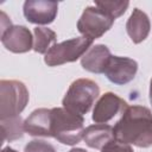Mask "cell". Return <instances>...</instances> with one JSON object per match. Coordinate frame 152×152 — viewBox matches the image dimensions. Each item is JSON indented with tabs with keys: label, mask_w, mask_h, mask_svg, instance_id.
Masks as SVG:
<instances>
[{
	"label": "cell",
	"mask_w": 152,
	"mask_h": 152,
	"mask_svg": "<svg viewBox=\"0 0 152 152\" xmlns=\"http://www.w3.org/2000/svg\"><path fill=\"white\" fill-rule=\"evenodd\" d=\"M69 152H88V151L84 148H81V147H75V148H71Z\"/></svg>",
	"instance_id": "20"
},
{
	"label": "cell",
	"mask_w": 152,
	"mask_h": 152,
	"mask_svg": "<svg viewBox=\"0 0 152 152\" xmlns=\"http://www.w3.org/2000/svg\"><path fill=\"white\" fill-rule=\"evenodd\" d=\"M2 45L13 53H25L33 49L31 31L23 25H12L0 33Z\"/></svg>",
	"instance_id": "10"
},
{
	"label": "cell",
	"mask_w": 152,
	"mask_h": 152,
	"mask_svg": "<svg viewBox=\"0 0 152 152\" xmlns=\"http://www.w3.org/2000/svg\"><path fill=\"white\" fill-rule=\"evenodd\" d=\"M95 6L108 13L112 18L116 19L126 12L127 7L129 6V1H96Z\"/></svg>",
	"instance_id": "17"
},
{
	"label": "cell",
	"mask_w": 152,
	"mask_h": 152,
	"mask_svg": "<svg viewBox=\"0 0 152 152\" xmlns=\"http://www.w3.org/2000/svg\"><path fill=\"white\" fill-rule=\"evenodd\" d=\"M137 71H138L137 61L128 57H120L112 55L103 74L112 83L118 86H124L129 83L135 77Z\"/></svg>",
	"instance_id": "8"
},
{
	"label": "cell",
	"mask_w": 152,
	"mask_h": 152,
	"mask_svg": "<svg viewBox=\"0 0 152 152\" xmlns=\"http://www.w3.org/2000/svg\"><path fill=\"white\" fill-rule=\"evenodd\" d=\"M58 2L48 0H26L23 12L28 23L37 25L51 24L57 15Z\"/></svg>",
	"instance_id": "9"
},
{
	"label": "cell",
	"mask_w": 152,
	"mask_h": 152,
	"mask_svg": "<svg viewBox=\"0 0 152 152\" xmlns=\"http://www.w3.org/2000/svg\"><path fill=\"white\" fill-rule=\"evenodd\" d=\"M126 31L134 44L144 42L151 31L148 15L139 8H134L126 23Z\"/></svg>",
	"instance_id": "14"
},
{
	"label": "cell",
	"mask_w": 152,
	"mask_h": 152,
	"mask_svg": "<svg viewBox=\"0 0 152 152\" xmlns=\"http://www.w3.org/2000/svg\"><path fill=\"white\" fill-rule=\"evenodd\" d=\"M0 122H1L2 142L17 140L24 135V132H25L24 121H23V118L20 115L0 120Z\"/></svg>",
	"instance_id": "16"
},
{
	"label": "cell",
	"mask_w": 152,
	"mask_h": 152,
	"mask_svg": "<svg viewBox=\"0 0 152 152\" xmlns=\"http://www.w3.org/2000/svg\"><path fill=\"white\" fill-rule=\"evenodd\" d=\"M83 140L90 148L102 150L106 145L115 140L114 129L107 124H95L90 125L84 129Z\"/></svg>",
	"instance_id": "13"
},
{
	"label": "cell",
	"mask_w": 152,
	"mask_h": 152,
	"mask_svg": "<svg viewBox=\"0 0 152 152\" xmlns=\"http://www.w3.org/2000/svg\"><path fill=\"white\" fill-rule=\"evenodd\" d=\"M1 152H18V151H15V150H13V148H11L10 146H7V147H4Z\"/></svg>",
	"instance_id": "22"
},
{
	"label": "cell",
	"mask_w": 152,
	"mask_h": 152,
	"mask_svg": "<svg viewBox=\"0 0 152 152\" xmlns=\"http://www.w3.org/2000/svg\"><path fill=\"white\" fill-rule=\"evenodd\" d=\"M148 97H150V102L152 104V78H151V82H150V91H148Z\"/></svg>",
	"instance_id": "21"
},
{
	"label": "cell",
	"mask_w": 152,
	"mask_h": 152,
	"mask_svg": "<svg viewBox=\"0 0 152 152\" xmlns=\"http://www.w3.org/2000/svg\"><path fill=\"white\" fill-rule=\"evenodd\" d=\"M101 152H134L133 148L131 147V145H127V144H122V142H119L116 140L109 142L108 145H106Z\"/></svg>",
	"instance_id": "19"
},
{
	"label": "cell",
	"mask_w": 152,
	"mask_h": 152,
	"mask_svg": "<svg viewBox=\"0 0 152 152\" xmlns=\"http://www.w3.org/2000/svg\"><path fill=\"white\" fill-rule=\"evenodd\" d=\"M26 86L15 80L0 81V120L20 115L28 102Z\"/></svg>",
	"instance_id": "4"
},
{
	"label": "cell",
	"mask_w": 152,
	"mask_h": 152,
	"mask_svg": "<svg viewBox=\"0 0 152 152\" xmlns=\"http://www.w3.org/2000/svg\"><path fill=\"white\" fill-rule=\"evenodd\" d=\"M84 118L64 107L51 108V137L69 146L78 144L83 139Z\"/></svg>",
	"instance_id": "2"
},
{
	"label": "cell",
	"mask_w": 152,
	"mask_h": 152,
	"mask_svg": "<svg viewBox=\"0 0 152 152\" xmlns=\"http://www.w3.org/2000/svg\"><path fill=\"white\" fill-rule=\"evenodd\" d=\"M127 102L116 94L108 91L101 95L93 109L91 119L95 124H107L114 116L127 109Z\"/></svg>",
	"instance_id": "7"
},
{
	"label": "cell",
	"mask_w": 152,
	"mask_h": 152,
	"mask_svg": "<svg viewBox=\"0 0 152 152\" xmlns=\"http://www.w3.org/2000/svg\"><path fill=\"white\" fill-rule=\"evenodd\" d=\"M114 20L97 6H88L77 21V30L82 37L94 40L102 37L113 26Z\"/></svg>",
	"instance_id": "6"
},
{
	"label": "cell",
	"mask_w": 152,
	"mask_h": 152,
	"mask_svg": "<svg viewBox=\"0 0 152 152\" xmlns=\"http://www.w3.org/2000/svg\"><path fill=\"white\" fill-rule=\"evenodd\" d=\"M115 140L146 148L152 146V113L144 106H128L113 127Z\"/></svg>",
	"instance_id": "1"
},
{
	"label": "cell",
	"mask_w": 152,
	"mask_h": 152,
	"mask_svg": "<svg viewBox=\"0 0 152 152\" xmlns=\"http://www.w3.org/2000/svg\"><path fill=\"white\" fill-rule=\"evenodd\" d=\"M57 34L48 27L37 26L33 28V50L38 53L45 55L55 44Z\"/></svg>",
	"instance_id": "15"
},
{
	"label": "cell",
	"mask_w": 152,
	"mask_h": 152,
	"mask_svg": "<svg viewBox=\"0 0 152 152\" xmlns=\"http://www.w3.org/2000/svg\"><path fill=\"white\" fill-rule=\"evenodd\" d=\"M25 132L31 137L51 138V109L38 108L24 121Z\"/></svg>",
	"instance_id": "11"
},
{
	"label": "cell",
	"mask_w": 152,
	"mask_h": 152,
	"mask_svg": "<svg viewBox=\"0 0 152 152\" xmlns=\"http://www.w3.org/2000/svg\"><path fill=\"white\" fill-rule=\"evenodd\" d=\"M112 57L110 50L103 44L93 45L81 58V65L84 70L93 74H103Z\"/></svg>",
	"instance_id": "12"
},
{
	"label": "cell",
	"mask_w": 152,
	"mask_h": 152,
	"mask_svg": "<svg viewBox=\"0 0 152 152\" xmlns=\"http://www.w3.org/2000/svg\"><path fill=\"white\" fill-rule=\"evenodd\" d=\"M24 152H57L55 146L45 140H32L28 141L24 148Z\"/></svg>",
	"instance_id": "18"
},
{
	"label": "cell",
	"mask_w": 152,
	"mask_h": 152,
	"mask_svg": "<svg viewBox=\"0 0 152 152\" xmlns=\"http://www.w3.org/2000/svg\"><path fill=\"white\" fill-rule=\"evenodd\" d=\"M93 42L86 37H76L55 44L44 56V62L49 66H57L65 63L76 62L93 46Z\"/></svg>",
	"instance_id": "5"
},
{
	"label": "cell",
	"mask_w": 152,
	"mask_h": 152,
	"mask_svg": "<svg viewBox=\"0 0 152 152\" xmlns=\"http://www.w3.org/2000/svg\"><path fill=\"white\" fill-rule=\"evenodd\" d=\"M99 95L100 88L97 83L89 78H78L70 84L62 100V104L75 114L84 115L90 110Z\"/></svg>",
	"instance_id": "3"
}]
</instances>
